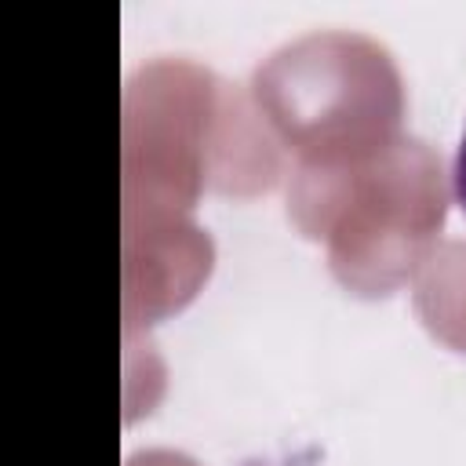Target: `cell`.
<instances>
[{
    "mask_svg": "<svg viewBox=\"0 0 466 466\" xmlns=\"http://www.w3.org/2000/svg\"><path fill=\"white\" fill-rule=\"evenodd\" d=\"M455 200L462 204L466 211V131H462V142H459V153H455Z\"/></svg>",
    "mask_w": 466,
    "mask_h": 466,
    "instance_id": "1",
    "label": "cell"
}]
</instances>
